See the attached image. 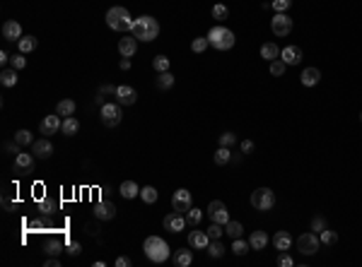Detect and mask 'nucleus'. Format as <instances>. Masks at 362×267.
<instances>
[{
    "label": "nucleus",
    "mask_w": 362,
    "mask_h": 267,
    "mask_svg": "<svg viewBox=\"0 0 362 267\" xmlns=\"http://www.w3.org/2000/svg\"><path fill=\"white\" fill-rule=\"evenodd\" d=\"M142 251H145V255L150 258V263H164V260H169V246L164 239H160V236H148L145 239V243H142Z\"/></svg>",
    "instance_id": "3"
},
{
    "label": "nucleus",
    "mask_w": 362,
    "mask_h": 267,
    "mask_svg": "<svg viewBox=\"0 0 362 267\" xmlns=\"http://www.w3.org/2000/svg\"><path fill=\"white\" fill-rule=\"evenodd\" d=\"M194 207V198H191V193L186 190V188H179V190H174V195H172V210H176V212H188Z\"/></svg>",
    "instance_id": "9"
},
{
    "label": "nucleus",
    "mask_w": 362,
    "mask_h": 267,
    "mask_svg": "<svg viewBox=\"0 0 362 267\" xmlns=\"http://www.w3.org/2000/svg\"><path fill=\"white\" fill-rule=\"evenodd\" d=\"M261 58H264V60H268V63H270V60H276V58H280V46H278V43H273V41L264 43V46H261Z\"/></svg>",
    "instance_id": "27"
},
{
    "label": "nucleus",
    "mask_w": 362,
    "mask_h": 267,
    "mask_svg": "<svg viewBox=\"0 0 362 267\" xmlns=\"http://www.w3.org/2000/svg\"><path fill=\"white\" fill-rule=\"evenodd\" d=\"M268 70H270V75H273V77H282V75H285V70H288V65H285V60L276 58V60H270V63H268Z\"/></svg>",
    "instance_id": "36"
},
{
    "label": "nucleus",
    "mask_w": 362,
    "mask_h": 267,
    "mask_svg": "<svg viewBox=\"0 0 362 267\" xmlns=\"http://www.w3.org/2000/svg\"><path fill=\"white\" fill-rule=\"evenodd\" d=\"M360 120H362V113H360Z\"/></svg>",
    "instance_id": "59"
},
{
    "label": "nucleus",
    "mask_w": 362,
    "mask_h": 267,
    "mask_svg": "<svg viewBox=\"0 0 362 267\" xmlns=\"http://www.w3.org/2000/svg\"><path fill=\"white\" fill-rule=\"evenodd\" d=\"M324 229H328L326 227V219H324V217H314V219H312V231H314V234H321Z\"/></svg>",
    "instance_id": "51"
},
{
    "label": "nucleus",
    "mask_w": 362,
    "mask_h": 267,
    "mask_svg": "<svg viewBox=\"0 0 362 267\" xmlns=\"http://www.w3.org/2000/svg\"><path fill=\"white\" fill-rule=\"evenodd\" d=\"M273 246L278 248V251H290V246H292V236H290V231H276V236H273Z\"/></svg>",
    "instance_id": "24"
},
{
    "label": "nucleus",
    "mask_w": 362,
    "mask_h": 267,
    "mask_svg": "<svg viewBox=\"0 0 362 267\" xmlns=\"http://www.w3.org/2000/svg\"><path fill=\"white\" fill-rule=\"evenodd\" d=\"M302 48L300 46H285L280 48V60H285V65H300L302 63Z\"/></svg>",
    "instance_id": "17"
},
{
    "label": "nucleus",
    "mask_w": 362,
    "mask_h": 267,
    "mask_svg": "<svg viewBox=\"0 0 362 267\" xmlns=\"http://www.w3.org/2000/svg\"><path fill=\"white\" fill-rule=\"evenodd\" d=\"M44 265H46V267H60V260H58V258H48Z\"/></svg>",
    "instance_id": "57"
},
{
    "label": "nucleus",
    "mask_w": 362,
    "mask_h": 267,
    "mask_svg": "<svg viewBox=\"0 0 362 267\" xmlns=\"http://www.w3.org/2000/svg\"><path fill=\"white\" fill-rule=\"evenodd\" d=\"M2 39L5 41H20L22 39V24L14 22V19H8L2 24Z\"/></svg>",
    "instance_id": "19"
},
{
    "label": "nucleus",
    "mask_w": 362,
    "mask_h": 267,
    "mask_svg": "<svg viewBox=\"0 0 362 267\" xmlns=\"http://www.w3.org/2000/svg\"><path fill=\"white\" fill-rule=\"evenodd\" d=\"M116 101L121 106H133L138 101V92L130 84H121V87H116Z\"/></svg>",
    "instance_id": "15"
},
{
    "label": "nucleus",
    "mask_w": 362,
    "mask_h": 267,
    "mask_svg": "<svg viewBox=\"0 0 362 267\" xmlns=\"http://www.w3.org/2000/svg\"><path fill=\"white\" fill-rule=\"evenodd\" d=\"M92 214H94V219H99V222H112L114 217H116V205L102 200L92 207Z\"/></svg>",
    "instance_id": "13"
},
{
    "label": "nucleus",
    "mask_w": 362,
    "mask_h": 267,
    "mask_svg": "<svg viewBox=\"0 0 362 267\" xmlns=\"http://www.w3.org/2000/svg\"><path fill=\"white\" fill-rule=\"evenodd\" d=\"M136 51H138V39H136L133 34H128L126 39L118 41V53H121V58H133Z\"/></svg>",
    "instance_id": "18"
},
{
    "label": "nucleus",
    "mask_w": 362,
    "mask_h": 267,
    "mask_svg": "<svg viewBox=\"0 0 362 267\" xmlns=\"http://www.w3.org/2000/svg\"><path fill=\"white\" fill-rule=\"evenodd\" d=\"M237 142V135L234 133H222L220 135V147H232Z\"/></svg>",
    "instance_id": "50"
},
{
    "label": "nucleus",
    "mask_w": 362,
    "mask_h": 267,
    "mask_svg": "<svg viewBox=\"0 0 362 267\" xmlns=\"http://www.w3.org/2000/svg\"><path fill=\"white\" fill-rule=\"evenodd\" d=\"M212 159H215V164H218V166H224V164H230V161H232V152H230V147H220L218 152H215V157H212Z\"/></svg>",
    "instance_id": "37"
},
{
    "label": "nucleus",
    "mask_w": 362,
    "mask_h": 267,
    "mask_svg": "<svg viewBox=\"0 0 362 267\" xmlns=\"http://www.w3.org/2000/svg\"><path fill=\"white\" fill-rule=\"evenodd\" d=\"M68 253L70 255H80L82 253V246H80L78 241H72V243H68Z\"/></svg>",
    "instance_id": "53"
},
{
    "label": "nucleus",
    "mask_w": 362,
    "mask_h": 267,
    "mask_svg": "<svg viewBox=\"0 0 362 267\" xmlns=\"http://www.w3.org/2000/svg\"><path fill=\"white\" fill-rule=\"evenodd\" d=\"M210 243L208 231H188V246L196 248V251H206Z\"/></svg>",
    "instance_id": "20"
},
{
    "label": "nucleus",
    "mask_w": 362,
    "mask_h": 267,
    "mask_svg": "<svg viewBox=\"0 0 362 267\" xmlns=\"http://www.w3.org/2000/svg\"><path fill=\"white\" fill-rule=\"evenodd\" d=\"M99 116H102V123L106 125V128H116L121 120H124V108L121 104L116 101H109V104H102V111H99Z\"/></svg>",
    "instance_id": "6"
},
{
    "label": "nucleus",
    "mask_w": 362,
    "mask_h": 267,
    "mask_svg": "<svg viewBox=\"0 0 362 267\" xmlns=\"http://www.w3.org/2000/svg\"><path fill=\"white\" fill-rule=\"evenodd\" d=\"M154 84H157L160 92H167V89L174 87V75H172V72H160L157 80H154Z\"/></svg>",
    "instance_id": "30"
},
{
    "label": "nucleus",
    "mask_w": 362,
    "mask_h": 267,
    "mask_svg": "<svg viewBox=\"0 0 362 267\" xmlns=\"http://www.w3.org/2000/svg\"><path fill=\"white\" fill-rule=\"evenodd\" d=\"M270 31H273L278 39H285V36L292 31V17L288 12H276V17L270 19Z\"/></svg>",
    "instance_id": "8"
},
{
    "label": "nucleus",
    "mask_w": 362,
    "mask_h": 267,
    "mask_svg": "<svg viewBox=\"0 0 362 267\" xmlns=\"http://www.w3.org/2000/svg\"><path fill=\"white\" fill-rule=\"evenodd\" d=\"M133 17L130 12L126 10L124 5H114L109 7V12H106V27L114 29V31H130L133 29Z\"/></svg>",
    "instance_id": "2"
},
{
    "label": "nucleus",
    "mask_w": 362,
    "mask_h": 267,
    "mask_svg": "<svg viewBox=\"0 0 362 267\" xmlns=\"http://www.w3.org/2000/svg\"><path fill=\"white\" fill-rule=\"evenodd\" d=\"M249 251H251L249 241H244V239H234V241H232V253H234V255H246Z\"/></svg>",
    "instance_id": "39"
},
{
    "label": "nucleus",
    "mask_w": 362,
    "mask_h": 267,
    "mask_svg": "<svg viewBox=\"0 0 362 267\" xmlns=\"http://www.w3.org/2000/svg\"><path fill=\"white\" fill-rule=\"evenodd\" d=\"M300 82H302V87H316L321 82V70L319 67H304L300 75Z\"/></svg>",
    "instance_id": "21"
},
{
    "label": "nucleus",
    "mask_w": 362,
    "mask_h": 267,
    "mask_svg": "<svg viewBox=\"0 0 362 267\" xmlns=\"http://www.w3.org/2000/svg\"><path fill=\"white\" fill-rule=\"evenodd\" d=\"M290 5H292V0H270V7H273L276 12H288Z\"/></svg>",
    "instance_id": "47"
},
{
    "label": "nucleus",
    "mask_w": 362,
    "mask_h": 267,
    "mask_svg": "<svg viewBox=\"0 0 362 267\" xmlns=\"http://www.w3.org/2000/svg\"><path fill=\"white\" fill-rule=\"evenodd\" d=\"M224 234H227V239H242V234H244V227H242V222H227L224 224Z\"/></svg>",
    "instance_id": "31"
},
{
    "label": "nucleus",
    "mask_w": 362,
    "mask_h": 267,
    "mask_svg": "<svg viewBox=\"0 0 362 267\" xmlns=\"http://www.w3.org/2000/svg\"><path fill=\"white\" fill-rule=\"evenodd\" d=\"M208 41H210V46H212V48H218V51H230V48L237 43V36H234V31H232V29L218 24V27H212L208 31Z\"/></svg>",
    "instance_id": "4"
},
{
    "label": "nucleus",
    "mask_w": 362,
    "mask_h": 267,
    "mask_svg": "<svg viewBox=\"0 0 362 267\" xmlns=\"http://www.w3.org/2000/svg\"><path fill=\"white\" fill-rule=\"evenodd\" d=\"M206 251H208L210 258H215V260H218V258H222V255H224V251H227V248H224V243L220 239H212L208 243V248H206Z\"/></svg>",
    "instance_id": "32"
},
{
    "label": "nucleus",
    "mask_w": 362,
    "mask_h": 267,
    "mask_svg": "<svg viewBox=\"0 0 362 267\" xmlns=\"http://www.w3.org/2000/svg\"><path fill=\"white\" fill-rule=\"evenodd\" d=\"M116 267H130V258H126V255H121V258H116V263H114Z\"/></svg>",
    "instance_id": "55"
},
{
    "label": "nucleus",
    "mask_w": 362,
    "mask_h": 267,
    "mask_svg": "<svg viewBox=\"0 0 362 267\" xmlns=\"http://www.w3.org/2000/svg\"><path fill=\"white\" fill-rule=\"evenodd\" d=\"M140 198H142V202H148V205H154L157 198H160V193H157V188L145 186V188H140Z\"/></svg>",
    "instance_id": "34"
},
{
    "label": "nucleus",
    "mask_w": 362,
    "mask_h": 267,
    "mask_svg": "<svg viewBox=\"0 0 362 267\" xmlns=\"http://www.w3.org/2000/svg\"><path fill=\"white\" fill-rule=\"evenodd\" d=\"M208 217L212 219V222H218V224H227L230 222V212H227V207H224V202L220 200H212L208 205Z\"/></svg>",
    "instance_id": "14"
},
{
    "label": "nucleus",
    "mask_w": 362,
    "mask_h": 267,
    "mask_svg": "<svg viewBox=\"0 0 362 267\" xmlns=\"http://www.w3.org/2000/svg\"><path fill=\"white\" fill-rule=\"evenodd\" d=\"M44 253L48 255V258H56L58 253H60V241H48L46 243V251Z\"/></svg>",
    "instance_id": "49"
},
{
    "label": "nucleus",
    "mask_w": 362,
    "mask_h": 267,
    "mask_svg": "<svg viewBox=\"0 0 362 267\" xmlns=\"http://www.w3.org/2000/svg\"><path fill=\"white\" fill-rule=\"evenodd\" d=\"M10 67H14V70H24L27 67V58H24V53H17L10 58Z\"/></svg>",
    "instance_id": "46"
},
{
    "label": "nucleus",
    "mask_w": 362,
    "mask_h": 267,
    "mask_svg": "<svg viewBox=\"0 0 362 267\" xmlns=\"http://www.w3.org/2000/svg\"><path fill=\"white\" fill-rule=\"evenodd\" d=\"M106 94L116 96V87H114V84H104V87L99 89V94H97V104H106V101H104V96H106Z\"/></svg>",
    "instance_id": "48"
},
{
    "label": "nucleus",
    "mask_w": 362,
    "mask_h": 267,
    "mask_svg": "<svg viewBox=\"0 0 362 267\" xmlns=\"http://www.w3.org/2000/svg\"><path fill=\"white\" fill-rule=\"evenodd\" d=\"M36 43H39V41L34 39V36H22V39L17 41V48H20V53H32V51H34V48H36Z\"/></svg>",
    "instance_id": "33"
},
{
    "label": "nucleus",
    "mask_w": 362,
    "mask_h": 267,
    "mask_svg": "<svg viewBox=\"0 0 362 267\" xmlns=\"http://www.w3.org/2000/svg\"><path fill=\"white\" fill-rule=\"evenodd\" d=\"M200 222H203V210L191 207V210L186 212V224H188V227H198Z\"/></svg>",
    "instance_id": "35"
},
{
    "label": "nucleus",
    "mask_w": 362,
    "mask_h": 267,
    "mask_svg": "<svg viewBox=\"0 0 362 267\" xmlns=\"http://www.w3.org/2000/svg\"><path fill=\"white\" fill-rule=\"evenodd\" d=\"M278 265L280 267H292L294 265V260L290 258V255L285 253V251H280V255H278Z\"/></svg>",
    "instance_id": "52"
},
{
    "label": "nucleus",
    "mask_w": 362,
    "mask_h": 267,
    "mask_svg": "<svg viewBox=\"0 0 362 267\" xmlns=\"http://www.w3.org/2000/svg\"><path fill=\"white\" fill-rule=\"evenodd\" d=\"M254 149H256V145H254L251 140H242V152H244V154H251Z\"/></svg>",
    "instance_id": "54"
},
{
    "label": "nucleus",
    "mask_w": 362,
    "mask_h": 267,
    "mask_svg": "<svg viewBox=\"0 0 362 267\" xmlns=\"http://www.w3.org/2000/svg\"><path fill=\"white\" fill-rule=\"evenodd\" d=\"M249 202H251L254 210H258V212H268V210L276 207V193H273L270 188H256V190L251 193Z\"/></svg>",
    "instance_id": "5"
},
{
    "label": "nucleus",
    "mask_w": 362,
    "mask_h": 267,
    "mask_svg": "<svg viewBox=\"0 0 362 267\" xmlns=\"http://www.w3.org/2000/svg\"><path fill=\"white\" fill-rule=\"evenodd\" d=\"M60 128H63V116H58V113H51V116H46V118L39 123V130H42L44 137L56 135Z\"/></svg>",
    "instance_id": "12"
},
{
    "label": "nucleus",
    "mask_w": 362,
    "mask_h": 267,
    "mask_svg": "<svg viewBox=\"0 0 362 267\" xmlns=\"http://www.w3.org/2000/svg\"><path fill=\"white\" fill-rule=\"evenodd\" d=\"M130 34L136 36L138 41H154L160 36V22L150 17V14H142V17H136V22H133V29H130Z\"/></svg>",
    "instance_id": "1"
},
{
    "label": "nucleus",
    "mask_w": 362,
    "mask_h": 267,
    "mask_svg": "<svg viewBox=\"0 0 362 267\" xmlns=\"http://www.w3.org/2000/svg\"><path fill=\"white\" fill-rule=\"evenodd\" d=\"M172 263L176 267H188L194 263V253H191L188 248H179V251H174V255H172Z\"/></svg>",
    "instance_id": "23"
},
{
    "label": "nucleus",
    "mask_w": 362,
    "mask_h": 267,
    "mask_svg": "<svg viewBox=\"0 0 362 267\" xmlns=\"http://www.w3.org/2000/svg\"><path fill=\"white\" fill-rule=\"evenodd\" d=\"M118 193L124 195L126 200H133V198H138V195H140V188H138V183H136V181H124V183H121V188H118Z\"/></svg>",
    "instance_id": "26"
},
{
    "label": "nucleus",
    "mask_w": 362,
    "mask_h": 267,
    "mask_svg": "<svg viewBox=\"0 0 362 267\" xmlns=\"http://www.w3.org/2000/svg\"><path fill=\"white\" fill-rule=\"evenodd\" d=\"M208 236H210V241H212V239H222V236H224V227H222V224H218V222H212V224L208 227Z\"/></svg>",
    "instance_id": "45"
},
{
    "label": "nucleus",
    "mask_w": 362,
    "mask_h": 267,
    "mask_svg": "<svg viewBox=\"0 0 362 267\" xmlns=\"http://www.w3.org/2000/svg\"><path fill=\"white\" fill-rule=\"evenodd\" d=\"M39 212L46 214V217H48V214H54V212H56V202L51 200V198H44V200L39 202Z\"/></svg>",
    "instance_id": "44"
},
{
    "label": "nucleus",
    "mask_w": 362,
    "mask_h": 267,
    "mask_svg": "<svg viewBox=\"0 0 362 267\" xmlns=\"http://www.w3.org/2000/svg\"><path fill=\"white\" fill-rule=\"evenodd\" d=\"M208 46H210L208 36H196V39L191 41V51H194V53H203Z\"/></svg>",
    "instance_id": "42"
},
{
    "label": "nucleus",
    "mask_w": 362,
    "mask_h": 267,
    "mask_svg": "<svg viewBox=\"0 0 362 267\" xmlns=\"http://www.w3.org/2000/svg\"><path fill=\"white\" fill-rule=\"evenodd\" d=\"M32 149H34V157H36V159H48V157H54V142H51L48 137L34 140V142H32Z\"/></svg>",
    "instance_id": "16"
},
{
    "label": "nucleus",
    "mask_w": 362,
    "mask_h": 267,
    "mask_svg": "<svg viewBox=\"0 0 362 267\" xmlns=\"http://www.w3.org/2000/svg\"><path fill=\"white\" fill-rule=\"evenodd\" d=\"M12 171L20 176H27L34 171V154H27V152H20L14 154V161H12Z\"/></svg>",
    "instance_id": "10"
},
{
    "label": "nucleus",
    "mask_w": 362,
    "mask_h": 267,
    "mask_svg": "<svg viewBox=\"0 0 362 267\" xmlns=\"http://www.w3.org/2000/svg\"><path fill=\"white\" fill-rule=\"evenodd\" d=\"M14 142H17L20 147H27V145H32V142H34V137H32V133H29V130H24V128H22V130H17V133H14Z\"/></svg>",
    "instance_id": "40"
},
{
    "label": "nucleus",
    "mask_w": 362,
    "mask_h": 267,
    "mask_svg": "<svg viewBox=\"0 0 362 267\" xmlns=\"http://www.w3.org/2000/svg\"><path fill=\"white\" fill-rule=\"evenodd\" d=\"M118 67H121V70H130V58H121Z\"/></svg>",
    "instance_id": "58"
},
{
    "label": "nucleus",
    "mask_w": 362,
    "mask_h": 267,
    "mask_svg": "<svg viewBox=\"0 0 362 267\" xmlns=\"http://www.w3.org/2000/svg\"><path fill=\"white\" fill-rule=\"evenodd\" d=\"M319 241H321V246H334L336 241H338V234L331 231V229H324L319 234Z\"/></svg>",
    "instance_id": "43"
},
{
    "label": "nucleus",
    "mask_w": 362,
    "mask_h": 267,
    "mask_svg": "<svg viewBox=\"0 0 362 267\" xmlns=\"http://www.w3.org/2000/svg\"><path fill=\"white\" fill-rule=\"evenodd\" d=\"M10 58H12V55L8 53V51H0V65H8V63H10Z\"/></svg>",
    "instance_id": "56"
},
{
    "label": "nucleus",
    "mask_w": 362,
    "mask_h": 267,
    "mask_svg": "<svg viewBox=\"0 0 362 267\" xmlns=\"http://www.w3.org/2000/svg\"><path fill=\"white\" fill-rule=\"evenodd\" d=\"M60 133L66 135V137H72V135L80 133V120L75 118V116H68V118H63V128H60Z\"/></svg>",
    "instance_id": "25"
},
{
    "label": "nucleus",
    "mask_w": 362,
    "mask_h": 267,
    "mask_svg": "<svg viewBox=\"0 0 362 267\" xmlns=\"http://www.w3.org/2000/svg\"><path fill=\"white\" fill-rule=\"evenodd\" d=\"M268 234L261 231V229H256V231H251L249 234V246L251 251H266V246H268Z\"/></svg>",
    "instance_id": "22"
},
{
    "label": "nucleus",
    "mask_w": 362,
    "mask_h": 267,
    "mask_svg": "<svg viewBox=\"0 0 362 267\" xmlns=\"http://www.w3.org/2000/svg\"><path fill=\"white\" fill-rule=\"evenodd\" d=\"M212 19H218V22H222V19H227V14H230V10H227V5H222V2H215L212 5Z\"/></svg>",
    "instance_id": "41"
},
{
    "label": "nucleus",
    "mask_w": 362,
    "mask_h": 267,
    "mask_svg": "<svg viewBox=\"0 0 362 267\" xmlns=\"http://www.w3.org/2000/svg\"><path fill=\"white\" fill-rule=\"evenodd\" d=\"M75 101L72 99H60L58 101V106H56V113L58 116H63V118H68V116H75Z\"/></svg>",
    "instance_id": "28"
},
{
    "label": "nucleus",
    "mask_w": 362,
    "mask_h": 267,
    "mask_svg": "<svg viewBox=\"0 0 362 267\" xmlns=\"http://www.w3.org/2000/svg\"><path fill=\"white\" fill-rule=\"evenodd\" d=\"M294 246H297V251H300L302 255H314V253H319V248H321L319 234H314V231H306V234H302L300 239L294 241Z\"/></svg>",
    "instance_id": "7"
},
{
    "label": "nucleus",
    "mask_w": 362,
    "mask_h": 267,
    "mask_svg": "<svg viewBox=\"0 0 362 267\" xmlns=\"http://www.w3.org/2000/svg\"><path fill=\"white\" fill-rule=\"evenodd\" d=\"M162 224H164V229H167V231H172V234H181V231L186 229V214L174 210V212H169L167 217H164V222H162Z\"/></svg>",
    "instance_id": "11"
},
{
    "label": "nucleus",
    "mask_w": 362,
    "mask_h": 267,
    "mask_svg": "<svg viewBox=\"0 0 362 267\" xmlns=\"http://www.w3.org/2000/svg\"><path fill=\"white\" fill-rule=\"evenodd\" d=\"M17 70L14 67H2V72H0V84L2 87H14L17 84Z\"/></svg>",
    "instance_id": "29"
},
{
    "label": "nucleus",
    "mask_w": 362,
    "mask_h": 267,
    "mask_svg": "<svg viewBox=\"0 0 362 267\" xmlns=\"http://www.w3.org/2000/svg\"><path fill=\"white\" fill-rule=\"evenodd\" d=\"M152 70L157 72V75H160V72H169V58L167 55H154Z\"/></svg>",
    "instance_id": "38"
}]
</instances>
